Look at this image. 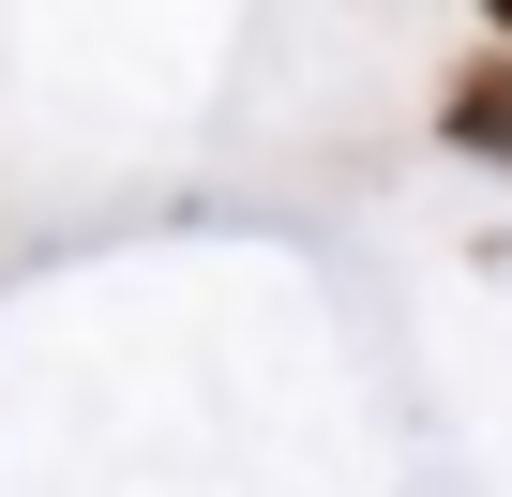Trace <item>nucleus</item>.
<instances>
[{"label": "nucleus", "mask_w": 512, "mask_h": 497, "mask_svg": "<svg viewBox=\"0 0 512 497\" xmlns=\"http://www.w3.org/2000/svg\"><path fill=\"white\" fill-rule=\"evenodd\" d=\"M437 136H452L467 166H497V181H512V46H482V61L437 91Z\"/></svg>", "instance_id": "nucleus-1"}, {"label": "nucleus", "mask_w": 512, "mask_h": 497, "mask_svg": "<svg viewBox=\"0 0 512 497\" xmlns=\"http://www.w3.org/2000/svg\"><path fill=\"white\" fill-rule=\"evenodd\" d=\"M482 16H497V31H512V0H482Z\"/></svg>", "instance_id": "nucleus-2"}]
</instances>
